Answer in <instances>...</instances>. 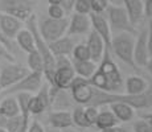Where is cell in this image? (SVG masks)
<instances>
[{
	"mask_svg": "<svg viewBox=\"0 0 152 132\" xmlns=\"http://www.w3.org/2000/svg\"><path fill=\"white\" fill-rule=\"evenodd\" d=\"M44 73L40 71H31L25 78H23L20 82L13 85L12 87L5 90L4 95H12V94H19V93H31V94H37L40 89L44 85Z\"/></svg>",
	"mask_w": 152,
	"mask_h": 132,
	"instance_id": "cell-7",
	"label": "cell"
},
{
	"mask_svg": "<svg viewBox=\"0 0 152 132\" xmlns=\"http://www.w3.org/2000/svg\"><path fill=\"white\" fill-rule=\"evenodd\" d=\"M27 25H28V29L32 32V34L34 37L36 49L40 52V54H41V57L44 60V75H45V79L48 81L49 85H52L54 71H56V55L52 53L50 48H49V44L41 36L36 15H32L27 20Z\"/></svg>",
	"mask_w": 152,
	"mask_h": 132,
	"instance_id": "cell-2",
	"label": "cell"
},
{
	"mask_svg": "<svg viewBox=\"0 0 152 132\" xmlns=\"http://www.w3.org/2000/svg\"><path fill=\"white\" fill-rule=\"evenodd\" d=\"M1 91H3V87H1V85H0V95H1Z\"/></svg>",
	"mask_w": 152,
	"mask_h": 132,
	"instance_id": "cell-48",
	"label": "cell"
},
{
	"mask_svg": "<svg viewBox=\"0 0 152 132\" xmlns=\"http://www.w3.org/2000/svg\"><path fill=\"white\" fill-rule=\"evenodd\" d=\"M33 0H0V11L21 21H27L33 15Z\"/></svg>",
	"mask_w": 152,
	"mask_h": 132,
	"instance_id": "cell-8",
	"label": "cell"
},
{
	"mask_svg": "<svg viewBox=\"0 0 152 132\" xmlns=\"http://www.w3.org/2000/svg\"><path fill=\"white\" fill-rule=\"evenodd\" d=\"M0 111H1V114L7 119L13 118V116H17V115H21L17 98L16 96H12V95H7L0 102Z\"/></svg>",
	"mask_w": 152,
	"mask_h": 132,
	"instance_id": "cell-22",
	"label": "cell"
},
{
	"mask_svg": "<svg viewBox=\"0 0 152 132\" xmlns=\"http://www.w3.org/2000/svg\"><path fill=\"white\" fill-rule=\"evenodd\" d=\"M89 83L91 86H94L95 89L106 93H114V94L124 93L126 81L123 79V75H122L118 65L113 61L110 49H106L103 58H102V61L98 65L97 71L89 79Z\"/></svg>",
	"mask_w": 152,
	"mask_h": 132,
	"instance_id": "cell-1",
	"label": "cell"
},
{
	"mask_svg": "<svg viewBox=\"0 0 152 132\" xmlns=\"http://www.w3.org/2000/svg\"><path fill=\"white\" fill-rule=\"evenodd\" d=\"M132 128H134V132H152L151 125L140 118L132 123Z\"/></svg>",
	"mask_w": 152,
	"mask_h": 132,
	"instance_id": "cell-35",
	"label": "cell"
},
{
	"mask_svg": "<svg viewBox=\"0 0 152 132\" xmlns=\"http://www.w3.org/2000/svg\"><path fill=\"white\" fill-rule=\"evenodd\" d=\"M46 108L48 107L42 103L41 99H40L36 94H33L32 99H31V103H29V112H31V115H40Z\"/></svg>",
	"mask_w": 152,
	"mask_h": 132,
	"instance_id": "cell-29",
	"label": "cell"
},
{
	"mask_svg": "<svg viewBox=\"0 0 152 132\" xmlns=\"http://www.w3.org/2000/svg\"><path fill=\"white\" fill-rule=\"evenodd\" d=\"M28 132H46V131L39 122L33 120V122H31V125H29V131Z\"/></svg>",
	"mask_w": 152,
	"mask_h": 132,
	"instance_id": "cell-39",
	"label": "cell"
},
{
	"mask_svg": "<svg viewBox=\"0 0 152 132\" xmlns=\"http://www.w3.org/2000/svg\"><path fill=\"white\" fill-rule=\"evenodd\" d=\"M28 67L17 63H7L0 70V85L4 90L12 87L17 82H20L23 78H25L29 74Z\"/></svg>",
	"mask_w": 152,
	"mask_h": 132,
	"instance_id": "cell-10",
	"label": "cell"
},
{
	"mask_svg": "<svg viewBox=\"0 0 152 132\" xmlns=\"http://www.w3.org/2000/svg\"><path fill=\"white\" fill-rule=\"evenodd\" d=\"M21 24H23L21 20L16 19V17L11 16L8 13L0 12V29H1L3 34L7 39L10 40L16 39V36L21 31Z\"/></svg>",
	"mask_w": 152,
	"mask_h": 132,
	"instance_id": "cell-14",
	"label": "cell"
},
{
	"mask_svg": "<svg viewBox=\"0 0 152 132\" xmlns=\"http://www.w3.org/2000/svg\"><path fill=\"white\" fill-rule=\"evenodd\" d=\"M139 118L143 119L144 122H147L152 127V112H142V114H139Z\"/></svg>",
	"mask_w": 152,
	"mask_h": 132,
	"instance_id": "cell-42",
	"label": "cell"
},
{
	"mask_svg": "<svg viewBox=\"0 0 152 132\" xmlns=\"http://www.w3.org/2000/svg\"><path fill=\"white\" fill-rule=\"evenodd\" d=\"M73 58L78 61H89L91 60V54L86 44H77L73 50Z\"/></svg>",
	"mask_w": 152,
	"mask_h": 132,
	"instance_id": "cell-28",
	"label": "cell"
},
{
	"mask_svg": "<svg viewBox=\"0 0 152 132\" xmlns=\"http://www.w3.org/2000/svg\"><path fill=\"white\" fill-rule=\"evenodd\" d=\"M73 122H74V125L78 128H82V130H86V128H90L91 125L89 124L86 119V115H85V106H80L73 110Z\"/></svg>",
	"mask_w": 152,
	"mask_h": 132,
	"instance_id": "cell-26",
	"label": "cell"
},
{
	"mask_svg": "<svg viewBox=\"0 0 152 132\" xmlns=\"http://www.w3.org/2000/svg\"><path fill=\"white\" fill-rule=\"evenodd\" d=\"M110 110L114 112L116 119L122 123L131 122L134 119V116H135V108L127 103H122V102H116V103L110 104Z\"/></svg>",
	"mask_w": 152,
	"mask_h": 132,
	"instance_id": "cell-20",
	"label": "cell"
},
{
	"mask_svg": "<svg viewBox=\"0 0 152 132\" xmlns=\"http://www.w3.org/2000/svg\"><path fill=\"white\" fill-rule=\"evenodd\" d=\"M148 52L152 57V20H148Z\"/></svg>",
	"mask_w": 152,
	"mask_h": 132,
	"instance_id": "cell-40",
	"label": "cell"
},
{
	"mask_svg": "<svg viewBox=\"0 0 152 132\" xmlns=\"http://www.w3.org/2000/svg\"><path fill=\"white\" fill-rule=\"evenodd\" d=\"M0 57H3V58H5V60H8V61H15V58H13V55H12V53H11L10 50H8L7 48H5L4 45H3L1 42H0Z\"/></svg>",
	"mask_w": 152,
	"mask_h": 132,
	"instance_id": "cell-36",
	"label": "cell"
},
{
	"mask_svg": "<svg viewBox=\"0 0 152 132\" xmlns=\"http://www.w3.org/2000/svg\"><path fill=\"white\" fill-rule=\"evenodd\" d=\"M150 52H148V24L143 26L138 33L135 41V52H134V61L138 67H147L150 61Z\"/></svg>",
	"mask_w": 152,
	"mask_h": 132,
	"instance_id": "cell-11",
	"label": "cell"
},
{
	"mask_svg": "<svg viewBox=\"0 0 152 132\" xmlns=\"http://www.w3.org/2000/svg\"><path fill=\"white\" fill-rule=\"evenodd\" d=\"M145 69H147V70H148V73H150V74L152 75V57L150 58V61H148L147 67H145Z\"/></svg>",
	"mask_w": 152,
	"mask_h": 132,
	"instance_id": "cell-45",
	"label": "cell"
},
{
	"mask_svg": "<svg viewBox=\"0 0 152 132\" xmlns=\"http://www.w3.org/2000/svg\"><path fill=\"white\" fill-rule=\"evenodd\" d=\"M39 28L44 40L48 44H50L65 36V33L68 32L69 28V19H66V17H64V19L46 17L39 24Z\"/></svg>",
	"mask_w": 152,
	"mask_h": 132,
	"instance_id": "cell-6",
	"label": "cell"
},
{
	"mask_svg": "<svg viewBox=\"0 0 152 132\" xmlns=\"http://www.w3.org/2000/svg\"><path fill=\"white\" fill-rule=\"evenodd\" d=\"M0 132H8L7 130H5V128L4 127H0Z\"/></svg>",
	"mask_w": 152,
	"mask_h": 132,
	"instance_id": "cell-46",
	"label": "cell"
},
{
	"mask_svg": "<svg viewBox=\"0 0 152 132\" xmlns=\"http://www.w3.org/2000/svg\"><path fill=\"white\" fill-rule=\"evenodd\" d=\"M75 75V70L73 66L72 58L68 55H62V57H56V71L53 82L50 85V95L52 101H54L57 96L58 91L61 90H69L70 85H72L73 79Z\"/></svg>",
	"mask_w": 152,
	"mask_h": 132,
	"instance_id": "cell-3",
	"label": "cell"
},
{
	"mask_svg": "<svg viewBox=\"0 0 152 132\" xmlns=\"http://www.w3.org/2000/svg\"><path fill=\"white\" fill-rule=\"evenodd\" d=\"M48 122L52 128L60 131H65L68 128H72L74 125L73 122V114L69 111L61 110V111H53L49 112L48 115Z\"/></svg>",
	"mask_w": 152,
	"mask_h": 132,
	"instance_id": "cell-16",
	"label": "cell"
},
{
	"mask_svg": "<svg viewBox=\"0 0 152 132\" xmlns=\"http://www.w3.org/2000/svg\"><path fill=\"white\" fill-rule=\"evenodd\" d=\"M69 90L72 93L73 101L80 106H85V107L91 102L93 96H94V86L89 83V79L78 77V75L73 79Z\"/></svg>",
	"mask_w": 152,
	"mask_h": 132,
	"instance_id": "cell-9",
	"label": "cell"
},
{
	"mask_svg": "<svg viewBox=\"0 0 152 132\" xmlns=\"http://www.w3.org/2000/svg\"><path fill=\"white\" fill-rule=\"evenodd\" d=\"M74 11L77 13L91 15L93 9H91V3H90V0H75Z\"/></svg>",
	"mask_w": 152,
	"mask_h": 132,
	"instance_id": "cell-32",
	"label": "cell"
},
{
	"mask_svg": "<svg viewBox=\"0 0 152 132\" xmlns=\"http://www.w3.org/2000/svg\"><path fill=\"white\" fill-rule=\"evenodd\" d=\"M91 3V13H102L109 9V0H90Z\"/></svg>",
	"mask_w": 152,
	"mask_h": 132,
	"instance_id": "cell-33",
	"label": "cell"
},
{
	"mask_svg": "<svg viewBox=\"0 0 152 132\" xmlns=\"http://www.w3.org/2000/svg\"><path fill=\"white\" fill-rule=\"evenodd\" d=\"M107 20H109L110 28L114 32V34L122 33V32H128V33L136 34L135 26L131 23L124 7L110 5L109 9H107Z\"/></svg>",
	"mask_w": 152,
	"mask_h": 132,
	"instance_id": "cell-5",
	"label": "cell"
},
{
	"mask_svg": "<svg viewBox=\"0 0 152 132\" xmlns=\"http://www.w3.org/2000/svg\"><path fill=\"white\" fill-rule=\"evenodd\" d=\"M123 4L132 25L136 26L144 16V3L142 0H123Z\"/></svg>",
	"mask_w": 152,
	"mask_h": 132,
	"instance_id": "cell-19",
	"label": "cell"
},
{
	"mask_svg": "<svg viewBox=\"0 0 152 132\" xmlns=\"http://www.w3.org/2000/svg\"><path fill=\"white\" fill-rule=\"evenodd\" d=\"M144 16L148 20H152V0L144 1Z\"/></svg>",
	"mask_w": 152,
	"mask_h": 132,
	"instance_id": "cell-38",
	"label": "cell"
},
{
	"mask_svg": "<svg viewBox=\"0 0 152 132\" xmlns=\"http://www.w3.org/2000/svg\"><path fill=\"white\" fill-rule=\"evenodd\" d=\"M16 41L17 45L24 52H27L28 54L31 52L36 50V41H34L33 34H32V32L29 29H21L20 33L16 36Z\"/></svg>",
	"mask_w": 152,
	"mask_h": 132,
	"instance_id": "cell-23",
	"label": "cell"
},
{
	"mask_svg": "<svg viewBox=\"0 0 152 132\" xmlns=\"http://www.w3.org/2000/svg\"><path fill=\"white\" fill-rule=\"evenodd\" d=\"M5 123H7V118H5L1 114V111H0V127H5Z\"/></svg>",
	"mask_w": 152,
	"mask_h": 132,
	"instance_id": "cell-43",
	"label": "cell"
},
{
	"mask_svg": "<svg viewBox=\"0 0 152 132\" xmlns=\"http://www.w3.org/2000/svg\"><path fill=\"white\" fill-rule=\"evenodd\" d=\"M72 61H73V66H74V70H75V74H77L78 77L90 79L93 75L95 74V71H97V69H98L97 63L91 60L78 61V60L72 58Z\"/></svg>",
	"mask_w": 152,
	"mask_h": 132,
	"instance_id": "cell-21",
	"label": "cell"
},
{
	"mask_svg": "<svg viewBox=\"0 0 152 132\" xmlns=\"http://www.w3.org/2000/svg\"><path fill=\"white\" fill-rule=\"evenodd\" d=\"M61 1L62 0H48L49 5H61Z\"/></svg>",
	"mask_w": 152,
	"mask_h": 132,
	"instance_id": "cell-44",
	"label": "cell"
},
{
	"mask_svg": "<svg viewBox=\"0 0 152 132\" xmlns=\"http://www.w3.org/2000/svg\"><path fill=\"white\" fill-rule=\"evenodd\" d=\"M49 132H60V130H54V128H53V130L49 131Z\"/></svg>",
	"mask_w": 152,
	"mask_h": 132,
	"instance_id": "cell-47",
	"label": "cell"
},
{
	"mask_svg": "<svg viewBox=\"0 0 152 132\" xmlns=\"http://www.w3.org/2000/svg\"><path fill=\"white\" fill-rule=\"evenodd\" d=\"M86 45L90 50V54H91V61H94L95 63H99L102 61V58H103L104 52H106V49H107L103 39H102L95 31H90Z\"/></svg>",
	"mask_w": 152,
	"mask_h": 132,
	"instance_id": "cell-13",
	"label": "cell"
},
{
	"mask_svg": "<svg viewBox=\"0 0 152 132\" xmlns=\"http://www.w3.org/2000/svg\"><path fill=\"white\" fill-rule=\"evenodd\" d=\"M119 125V120L116 119V116L114 115V112L111 110H101L99 111V115L97 119V124L95 127L98 130H106V128H111Z\"/></svg>",
	"mask_w": 152,
	"mask_h": 132,
	"instance_id": "cell-24",
	"label": "cell"
},
{
	"mask_svg": "<svg viewBox=\"0 0 152 132\" xmlns=\"http://www.w3.org/2000/svg\"><path fill=\"white\" fill-rule=\"evenodd\" d=\"M49 48H50L52 53L56 57H62V55H68L69 57L70 54H73L75 44H74V40L70 39L69 36H64L49 44Z\"/></svg>",
	"mask_w": 152,
	"mask_h": 132,
	"instance_id": "cell-17",
	"label": "cell"
},
{
	"mask_svg": "<svg viewBox=\"0 0 152 132\" xmlns=\"http://www.w3.org/2000/svg\"><path fill=\"white\" fill-rule=\"evenodd\" d=\"M138 34H132L128 32H122L113 36L111 41V52L122 60L124 63L131 67H136L134 61V52H135V41Z\"/></svg>",
	"mask_w": 152,
	"mask_h": 132,
	"instance_id": "cell-4",
	"label": "cell"
},
{
	"mask_svg": "<svg viewBox=\"0 0 152 132\" xmlns=\"http://www.w3.org/2000/svg\"><path fill=\"white\" fill-rule=\"evenodd\" d=\"M85 115H86V119L89 122V124L95 125L97 124V119L99 115V107H95V106H86L85 107Z\"/></svg>",
	"mask_w": 152,
	"mask_h": 132,
	"instance_id": "cell-31",
	"label": "cell"
},
{
	"mask_svg": "<svg viewBox=\"0 0 152 132\" xmlns=\"http://www.w3.org/2000/svg\"><path fill=\"white\" fill-rule=\"evenodd\" d=\"M91 19V25L93 31H95L99 36L103 39L104 44H106L107 49L111 50V41H113V31L110 28L109 20L106 17L102 16V13H91L90 15Z\"/></svg>",
	"mask_w": 152,
	"mask_h": 132,
	"instance_id": "cell-12",
	"label": "cell"
},
{
	"mask_svg": "<svg viewBox=\"0 0 152 132\" xmlns=\"http://www.w3.org/2000/svg\"><path fill=\"white\" fill-rule=\"evenodd\" d=\"M91 19L90 15H82L74 12L72 15V17L69 19V28L68 33L69 34H85L90 31L91 28Z\"/></svg>",
	"mask_w": 152,
	"mask_h": 132,
	"instance_id": "cell-15",
	"label": "cell"
},
{
	"mask_svg": "<svg viewBox=\"0 0 152 132\" xmlns=\"http://www.w3.org/2000/svg\"><path fill=\"white\" fill-rule=\"evenodd\" d=\"M23 122H24V118L23 115H17L13 116V118L7 119V123H5V130L8 132H17L20 130V127L23 125Z\"/></svg>",
	"mask_w": 152,
	"mask_h": 132,
	"instance_id": "cell-30",
	"label": "cell"
},
{
	"mask_svg": "<svg viewBox=\"0 0 152 132\" xmlns=\"http://www.w3.org/2000/svg\"><path fill=\"white\" fill-rule=\"evenodd\" d=\"M32 95H33V94H31V93H19V94H16V98H17V102H19L21 115H23V118H25V119H31L29 103H31Z\"/></svg>",
	"mask_w": 152,
	"mask_h": 132,
	"instance_id": "cell-27",
	"label": "cell"
},
{
	"mask_svg": "<svg viewBox=\"0 0 152 132\" xmlns=\"http://www.w3.org/2000/svg\"><path fill=\"white\" fill-rule=\"evenodd\" d=\"M48 15L52 19H64L65 17V11L61 5H49Z\"/></svg>",
	"mask_w": 152,
	"mask_h": 132,
	"instance_id": "cell-34",
	"label": "cell"
},
{
	"mask_svg": "<svg viewBox=\"0 0 152 132\" xmlns=\"http://www.w3.org/2000/svg\"><path fill=\"white\" fill-rule=\"evenodd\" d=\"M74 4H75V0H62V1H61V7L68 13L72 12V9L74 8Z\"/></svg>",
	"mask_w": 152,
	"mask_h": 132,
	"instance_id": "cell-37",
	"label": "cell"
},
{
	"mask_svg": "<svg viewBox=\"0 0 152 132\" xmlns=\"http://www.w3.org/2000/svg\"><path fill=\"white\" fill-rule=\"evenodd\" d=\"M150 82L140 75H130L126 79L124 83V94L128 95H138L147 91Z\"/></svg>",
	"mask_w": 152,
	"mask_h": 132,
	"instance_id": "cell-18",
	"label": "cell"
},
{
	"mask_svg": "<svg viewBox=\"0 0 152 132\" xmlns=\"http://www.w3.org/2000/svg\"><path fill=\"white\" fill-rule=\"evenodd\" d=\"M27 63H28V67L31 69V71L44 73V60H42L41 54H40V52L37 50V49L28 54Z\"/></svg>",
	"mask_w": 152,
	"mask_h": 132,
	"instance_id": "cell-25",
	"label": "cell"
},
{
	"mask_svg": "<svg viewBox=\"0 0 152 132\" xmlns=\"http://www.w3.org/2000/svg\"><path fill=\"white\" fill-rule=\"evenodd\" d=\"M101 132H128L127 128L122 127V125H115V127L106 128V130H102Z\"/></svg>",
	"mask_w": 152,
	"mask_h": 132,
	"instance_id": "cell-41",
	"label": "cell"
}]
</instances>
